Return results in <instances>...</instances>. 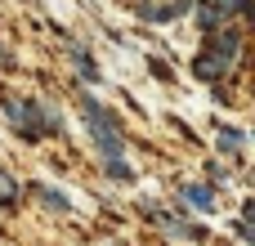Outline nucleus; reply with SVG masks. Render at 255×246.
Returning <instances> with one entry per match:
<instances>
[{
	"mask_svg": "<svg viewBox=\"0 0 255 246\" xmlns=\"http://www.w3.org/2000/svg\"><path fill=\"white\" fill-rule=\"evenodd\" d=\"M224 18H229V9H224L220 0H202V4H197V27H202V31L224 27Z\"/></svg>",
	"mask_w": 255,
	"mask_h": 246,
	"instance_id": "obj_5",
	"label": "nucleus"
},
{
	"mask_svg": "<svg viewBox=\"0 0 255 246\" xmlns=\"http://www.w3.org/2000/svg\"><path fill=\"white\" fill-rule=\"evenodd\" d=\"M238 233H242L247 242H255V202H247V211H242V224H238Z\"/></svg>",
	"mask_w": 255,
	"mask_h": 246,
	"instance_id": "obj_12",
	"label": "nucleus"
},
{
	"mask_svg": "<svg viewBox=\"0 0 255 246\" xmlns=\"http://www.w3.org/2000/svg\"><path fill=\"white\" fill-rule=\"evenodd\" d=\"M193 72H197V81H220V76L229 72V63H224V58H215V54L206 49V54H197V58H193Z\"/></svg>",
	"mask_w": 255,
	"mask_h": 246,
	"instance_id": "obj_4",
	"label": "nucleus"
},
{
	"mask_svg": "<svg viewBox=\"0 0 255 246\" xmlns=\"http://www.w3.org/2000/svg\"><path fill=\"white\" fill-rule=\"evenodd\" d=\"M4 112H9L13 130H18L22 139H40V134H54V130H58V117H54L49 108L31 103V99H9Z\"/></svg>",
	"mask_w": 255,
	"mask_h": 246,
	"instance_id": "obj_2",
	"label": "nucleus"
},
{
	"mask_svg": "<svg viewBox=\"0 0 255 246\" xmlns=\"http://www.w3.org/2000/svg\"><path fill=\"white\" fill-rule=\"evenodd\" d=\"M108 175H112V179H130V166H126L121 157H112V161H108Z\"/></svg>",
	"mask_w": 255,
	"mask_h": 246,
	"instance_id": "obj_13",
	"label": "nucleus"
},
{
	"mask_svg": "<svg viewBox=\"0 0 255 246\" xmlns=\"http://www.w3.org/2000/svg\"><path fill=\"white\" fill-rule=\"evenodd\" d=\"M184 9H188V0H175V4H148L143 18H148V22H170V18L184 13Z\"/></svg>",
	"mask_w": 255,
	"mask_h": 246,
	"instance_id": "obj_7",
	"label": "nucleus"
},
{
	"mask_svg": "<svg viewBox=\"0 0 255 246\" xmlns=\"http://www.w3.org/2000/svg\"><path fill=\"white\" fill-rule=\"evenodd\" d=\"M72 58H76V67H81V76H85V81H99V67L85 58V49H81V45H72Z\"/></svg>",
	"mask_w": 255,
	"mask_h": 246,
	"instance_id": "obj_11",
	"label": "nucleus"
},
{
	"mask_svg": "<svg viewBox=\"0 0 255 246\" xmlns=\"http://www.w3.org/2000/svg\"><path fill=\"white\" fill-rule=\"evenodd\" d=\"M0 202H13V179L0 170Z\"/></svg>",
	"mask_w": 255,
	"mask_h": 246,
	"instance_id": "obj_14",
	"label": "nucleus"
},
{
	"mask_svg": "<svg viewBox=\"0 0 255 246\" xmlns=\"http://www.w3.org/2000/svg\"><path fill=\"white\" fill-rule=\"evenodd\" d=\"M242 143H247V134H242V130H229V125L220 130V152H224V157H238V152H242Z\"/></svg>",
	"mask_w": 255,
	"mask_h": 246,
	"instance_id": "obj_9",
	"label": "nucleus"
},
{
	"mask_svg": "<svg viewBox=\"0 0 255 246\" xmlns=\"http://www.w3.org/2000/svg\"><path fill=\"white\" fill-rule=\"evenodd\" d=\"M157 224H161V233H170V238H184V242L202 238V229H184V220H175V215H157Z\"/></svg>",
	"mask_w": 255,
	"mask_h": 246,
	"instance_id": "obj_8",
	"label": "nucleus"
},
{
	"mask_svg": "<svg viewBox=\"0 0 255 246\" xmlns=\"http://www.w3.org/2000/svg\"><path fill=\"white\" fill-rule=\"evenodd\" d=\"M184 202H188L193 211H215V193H211L206 184H184Z\"/></svg>",
	"mask_w": 255,
	"mask_h": 246,
	"instance_id": "obj_6",
	"label": "nucleus"
},
{
	"mask_svg": "<svg viewBox=\"0 0 255 246\" xmlns=\"http://www.w3.org/2000/svg\"><path fill=\"white\" fill-rule=\"evenodd\" d=\"M81 112H85V130H90V139L99 143V152H103V161H112V157H121L126 148H121V130H117V117L103 108V103H94L90 94L81 99Z\"/></svg>",
	"mask_w": 255,
	"mask_h": 246,
	"instance_id": "obj_1",
	"label": "nucleus"
},
{
	"mask_svg": "<svg viewBox=\"0 0 255 246\" xmlns=\"http://www.w3.org/2000/svg\"><path fill=\"white\" fill-rule=\"evenodd\" d=\"M206 36H211V45H206V49L233 67V63H238V54H242V40H238V31H233V27H215V31H206Z\"/></svg>",
	"mask_w": 255,
	"mask_h": 246,
	"instance_id": "obj_3",
	"label": "nucleus"
},
{
	"mask_svg": "<svg viewBox=\"0 0 255 246\" xmlns=\"http://www.w3.org/2000/svg\"><path fill=\"white\" fill-rule=\"evenodd\" d=\"M36 197H40L45 206H54V211H72V202H67L63 193H54V188H45V184H36Z\"/></svg>",
	"mask_w": 255,
	"mask_h": 246,
	"instance_id": "obj_10",
	"label": "nucleus"
}]
</instances>
